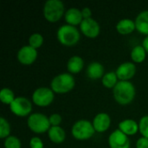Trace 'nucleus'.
<instances>
[{"label":"nucleus","mask_w":148,"mask_h":148,"mask_svg":"<svg viewBox=\"0 0 148 148\" xmlns=\"http://www.w3.org/2000/svg\"><path fill=\"white\" fill-rule=\"evenodd\" d=\"M135 87L131 82L119 81L113 89V95L115 101L122 106L130 104L135 98Z\"/></svg>","instance_id":"f257e3e1"},{"label":"nucleus","mask_w":148,"mask_h":148,"mask_svg":"<svg viewBox=\"0 0 148 148\" xmlns=\"http://www.w3.org/2000/svg\"><path fill=\"white\" fill-rule=\"evenodd\" d=\"M75 86V80L69 73H62L56 75L51 82L50 88L55 94L63 95L74 89Z\"/></svg>","instance_id":"f03ea898"},{"label":"nucleus","mask_w":148,"mask_h":148,"mask_svg":"<svg viewBox=\"0 0 148 148\" xmlns=\"http://www.w3.org/2000/svg\"><path fill=\"white\" fill-rule=\"evenodd\" d=\"M56 36L58 42L66 47H72L76 45L81 38V34L79 29L69 24H64L59 27L56 32Z\"/></svg>","instance_id":"7ed1b4c3"},{"label":"nucleus","mask_w":148,"mask_h":148,"mask_svg":"<svg viewBox=\"0 0 148 148\" xmlns=\"http://www.w3.org/2000/svg\"><path fill=\"white\" fill-rule=\"evenodd\" d=\"M65 15L64 3L60 0H48L43 5V16L49 23H56Z\"/></svg>","instance_id":"20e7f679"},{"label":"nucleus","mask_w":148,"mask_h":148,"mask_svg":"<svg viewBox=\"0 0 148 148\" xmlns=\"http://www.w3.org/2000/svg\"><path fill=\"white\" fill-rule=\"evenodd\" d=\"M93 123L87 120H80L74 123L71 128V134L76 140H88L95 134Z\"/></svg>","instance_id":"39448f33"},{"label":"nucleus","mask_w":148,"mask_h":148,"mask_svg":"<svg viewBox=\"0 0 148 148\" xmlns=\"http://www.w3.org/2000/svg\"><path fill=\"white\" fill-rule=\"evenodd\" d=\"M27 125L32 133L37 134L48 133V131L51 127L49 117L41 113L31 114L28 117Z\"/></svg>","instance_id":"423d86ee"},{"label":"nucleus","mask_w":148,"mask_h":148,"mask_svg":"<svg viewBox=\"0 0 148 148\" xmlns=\"http://www.w3.org/2000/svg\"><path fill=\"white\" fill-rule=\"evenodd\" d=\"M55 100V93L50 88L41 87L36 88L32 94L33 103L40 108H46L52 104Z\"/></svg>","instance_id":"0eeeda50"},{"label":"nucleus","mask_w":148,"mask_h":148,"mask_svg":"<svg viewBox=\"0 0 148 148\" xmlns=\"http://www.w3.org/2000/svg\"><path fill=\"white\" fill-rule=\"evenodd\" d=\"M10 110L13 114L18 117L29 116L32 111V103L24 96L16 97L14 101L10 105Z\"/></svg>","instance_id":"6e6552de"},{"label":"nucleus","mask_w":148,"mask_h":148,"mask_svg":"<svg viewBox=\"0 0 148 148\" xmlns=\"http://www.w3.org/2000/svg\"><path fill=\"white\" fill-rule=\"evenodd\" d=\"M81 32L88 38H96L101 32V27L98 22L94 18L83 19L80 24Z\"/></svg>","instance_id":"1a4fd4ad"},{"label":"nucleus","mask_w":148,"mask_h":148,"mask_svg":"<svg viewBox=\"0 0 148 148\" xmlns=\"http://www.w3.org/2000/svg\"><path fill=\"white\" fill-rule=\"evenodd\" d=\"M37 50L29 45L23 46L17 52L16 57L18 62L25 66H29L33 64L37 59Z\"/></svg>","instance_id":"9d476101"},{"label":"nucleus","mask_w":148,"mask_h":148,"mask_svg":"<svg viewBox=\"0 0 148 148\" xmlns=\"http://www.w3.org/2000/svg\"><path fill=\"white\" fill-rule=\"evenodd\" d=\"M108 146L110 148H130L131 143L127 135L116 129L108 137Z\"/></svg>","instance_id":"9b49d317"},{"label":"nucleus","mask_w":148,"mask_h":148,"mask_svg":"<svg viewBox=\"0 0 148 148\" xmlns=\"http://www.w3.org/2000/svg\"><path fill=\"white\" fill-rule=\"evenodd\" d=\"M119 81L130 82L136 73V66L134 62H126L121 63L115 70Z\"/></svg>","instance_id":"f8f14e48"},{"label":"nucleus","mask_w":148,"mask_h":148,"mask_svg":"<svg viewBox=\"0 0 148 148\" xmlns=\"http://www.w3.org/2000/svg\"><path fill=\"white\" fill-rule=\"evenodd\" d=\"M111 117L106 113H100L96 114L92 121L95 132L99 134H102L108 131L111 126Z\"/></svg>","instance_id":"ddd939ff"},{"label":"nucleus","mask_w":148,"mask_h":148,"mask_svg":"<svg viewBox=\"0 0 148 148\" xmlns=\"http://www.w3.org/2000/svg\"><path fill=\"white\" fill-rule=\"evenodd\" d=\"M65 21L67 24L76 27L80 26L82 22L83 21V16L82 14V10L77 8H70L69 9L64 15Z\"/></svg>","instance_id":"4468645a"},{"label":"nucleus","mask_w":148,"mask_h":148,"mask_svg":"<svg viewBox=\"0 0 148 148\" xmlns=\"http://www.w3.org/2000/svg\"><path fill=\"white\" fill-rule=\"evenodd\" d=\"M104 66L99 62H92L87 68V76L92 80L102 79L105 75Z\"/></svg>","instance_id":"2eb2a0df"},{"label":"nucleus","mask_w":148,"mask_h":148,"mask_svg":"<svg viewBox=\"0 0 148 148\" xmlns=\"http://www.w3.org/2000/svg\"><path fill=\"white\" fill-rule=\"evenodd\" d=\"M118 129L127 136H133L139 132V123L132 119H126L119 123Z\"/></svg>","instance_id":"dca6fc26"},{"label":"nucleus","mask_w":148,"mask_h":148,"mask_svg":"<svg viewBox=\"0 0 148 148\" xmlns=\"http://www.w3.org/2000/svg\"><path fill=\"white\" fill-rule=\"evenodd\" d=\"M136 29L135 22L130 18H123L116 24V30L119 34L127 36L133 33Z\"/></svg>","instance_id":"f3484780"},{"label":"nucleus","mask_w":148,"mask_h":148,"mask_svg":"<svg viewBox=\"0 0 148 148\" xmlns=\"http://www.w3.org/2000/svg\"><path fill=\"white\" fill-rule=\"evenodd\" d=\"M135 27L136 30L145 35L146 36H148V10L141 11L135 18Z\"/></svg>","instance_id":"a211bd4d"},{"label":"nucleus","mask_w":148,"mask_h":148,"mask_svg":"<svg viewBox=\"0 0 148 148\" xmlns=\"http://www.w3.org/2000/svg\"><path fill=\"white\" fill-rule=\"evenodd\" d=\"M84 67V60L79 56H71L67 62V69L69 74H78Z\"/></svg>","instance_id":"6ab92c4d"},{"label":"nucleus","mask_w":148,"mask_h":148,"mask_svg":"<svg viewBox=\"0 0 148 148\" xmlns=\"http://www.w3.org/2000/svg\"><path fill=\"white\" fill-rule=\"evenodd\" d=\"M48 136L51 142L55 144H61L66 139V133L61 127H51L48 131Z\"/></svg>","instance_id":"aec40b11"},{"label":"nucleus","mask_w":148,"mask_h":148,"mask_svg":"<svg viewBox=\"0 0 148 148\" xmlns=\"http://www.w3.org/2000/svg\"><path fill=\"white\" fill-rule=\"evenodd\" d=\"M147 51L143 48L142 45H137L133 48L131 51V59L135 63H141L146 60L147 57Z\"/></svg>","instance_id":"412c9836"},{"label":"nucleus","mask_w":148,"mask_h":148,"mask_svg":"<svg viewBox=\"0 0 148 148\" xmlns=\"http://www.w3.org/2000/svg\"><path fill=\"white\" fill-rule=\"evenodd\" d=\"M119 82L118 76L115 72H108L104 75V76L101 79V83L102 85L109 89H114V87L117 85Z\"/></svg>","instance_id":"4be33fe9"},{"label":"nucleus","mask_w":148,"mask_h":148,"mask_svg":"<svg viewBox=\"0 0 148 148\" xmlns=\"http://www.w3.org/2000/svg\"><path fill=\"white\" fill-rule=\"evenodd\" d=\"M16 99L14 92L9 88H3L0 91V101L3 104L10 105Z\"/></svg>","instance_id":"5701e85b"},{"label":"nucleus","mask_w":148,"mask_h":148,"mask_svg":"<svg viewBox=\"0 0 148 148\" xmlns=\"http://www.w3.org/2000/svg\"><path fill=\"white\" fill-rule=\"evenodd\" d=\"M43 36H42V34L40 33H33L30 35V36L29 37V45L36 49H39L40 47H42V45L43 44Z\"/></svg>","instance_id":"b1692460"},{"label":"nucleus","mask_w":148,"mask_h":148,"mask_svg":"<svg viewBox=\"0 0 148 148\" xmlns=\"http://www.w3.org/2000/svg\"><path fill=\"white\" fill-rule=\"evenodd\" d=\"M10 125L8 122V121L1 117L0 118V138L1 139H6L10 136Z\"/></svg>","instance_id":"393cba45"},{"label":"nucleus","mask_w":148,"mask_h":148,"mask_svg":"<svg viewBox=\"0 0 148 148\" xmlns=\"http://www.w3.org/2000/svg\"><path fill=\"white\" fill-rule=\"evenodd\" d=\"M3 146L4 148H22V143L16 136L10 135L4 140Z\"/></svg>","instance_id":"a878e982"},{"label":"nucleus","mask_w":148,"mask_h":148,"mask_svg":"<svg viewBox=\"0 0 148 148\" xmlns=\"http://www.w3.org/2000/svg\"><path fill=\"white\" fill-rule=\"evenodd\" d=\"M139 132L142 137L148 139V115L141 117L139 122Z\"/></svg>","instance_id":"bb28decb"},{"label":"nucleus","mask_w":148,"mask_h":148,"mask_svg":"<svg viewBox=\"0 0 148 148\" xmlns=\"http://www.w3.org/2000/svg\"><path fill=\"white\" fill-rule=\"evenodd\" d=\"M49 120L51 127H61L60 125L62 122V117L59 114H52L49 117Z\"/></svg>","instance_id":"cd10ccee"},{"label":"nucleus","mask_w":148,"mask_h":148,"mask_svg":"<svg viewBox=\"0 0 148 148\" xmlns=\"http://www.w3.org/2000/svg\"><path fill=\"white\" fill-rule=\"evenodd\" d=\"M30 148H43V142L39 137H32L29 140Z\"/></svg>","instance_id":"c85d7f7f"},{"label":"nucleus","mask_w":148,"mask_h":148,"mask_svg":"<svg viewBox=\"0 0 148 148\" xmlns=\"http://www.w3.org/2000/svg\"><path fill=\"white\" fill-rule=\"evenodd\" d=\"M136 148H148V139L145 137H140L136 141Z\"/></svg>","instance_id":"c756f323"},{"label":"nucleus","mask_w":148,"mask_h":148,"mask_svg":"<svg viewBox=\"0 0 148 148\" xmlns=\"http://www.w3.org/2000/svg\"><path fill=\"white\" fill-rule=\"evenodd\" d=\"M82 10V14L83 16V19H88L92 17V10L88 7H84Z\"/></svg>","instance_id":"7c9ffc66"},{"label":"nucleus","mask_w":148,"mask_h":148,"mask_svg":"<svg viewBox=\"0 0 148 148\" xmlns=\"http://www.w3.org/2000/svg\"><path fill=\"white\" fill-rule=\"evenodd\" d=\"M142 46H143V48L145 49V50L147 51V53L148 54V36H146V37L143 39Z\"/></svg>","instance_id":"2f4dec72"}]
</instances>
